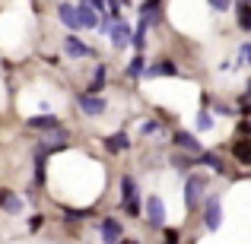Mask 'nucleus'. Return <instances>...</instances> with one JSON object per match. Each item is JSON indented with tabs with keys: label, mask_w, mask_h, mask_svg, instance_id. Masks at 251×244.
Listing matches in <instances>:
<instances>
[{
	"label": "nucleus",
	"mask_w": 251,
	"mask_h": 244,
	"mask_svg": "<svg viewBox=\"0 0 251 244\" xmlns=\"http://www.w3.org/2000/svg\"><path fill=\"white\" fill-rule=\"evenodd\" d=\"M121 200H124V213L127 216L140 213V194H137V181L130 175L121 177Z\"/></svg>",
	"instance_id": "f257e3e1"
},
{
	"label": "nucleus",
	"mask_w": 251,
	"mask_h": 244,
	"mask_svg": "<svg viewBox=\"0 0 251 244\" xmlns=\"http://www.w3.org/2000/svg\"><path fill=\"white\" fill-rule=\"evenodd\" d=\"M147 225L150 228H162L166 225V206L159 197H147Z\"/></svg>",
	"instance_id": "f03ea898"
},
{
	"label": "nucleus",
	"mask_w": 251,
	"mask_h": 244,
	"mask_svg": "<svg viewBox=\"0 0 251 244\" xmlns=\"http://www.w3.org/2000/svg\"><path fill=\"white\" fill-rule=\"evenodd\" d=\"M203 187H207V177H188V184H184V206L188 209H194L197 203H201V194H203Z\"/></svg>",
	"instance_id": "7ed1b4c3"
},
{
	"label": "nucleus",
	"mask_w": 251,
	"mask_h": 244,
	"mask_svg": "<svg viewBox=\"0 0 251 244\" xmlns=\"http://www.w3.org/2000/svg\"><path fill=\"white\" fill-rule=\"evenodd\" d=\"M76 105H80V111H83V114H89V117H99L105 108H108V102H105L102 95H89V92L76 98Z\"/></svg>",
	"instance_id": "20e7f679"
},
{
	"label": "nucleus",
	"mask_w": 251,
	"mask_h": 244,
	"mask_svg": "<svg viewBox=\"0 0 251 244\" xmlns=\"http://www.w3.org/2000/svg\"><path fill=\"white\" fill-rule=\"evenodd\" d=\"M203 219H207V228L210 232H216L223 222V213H220V197H207L203 200Z\"/></svg>",
	"instance_id": "39448f33"
},
{
	"label": "nucleus",
	"mask_w": 251,
	"mask_h": 244,
	"mask_svg": "<svg viewBox=\"0 0 251 244\" xmlns=\"http://www.w3.org/2000/svg\"><path fill=\"white\" fill-rule=\"evenodd\" d=\"M57 16H61V22L67 25L70 32L83 29V25H80V13H76V3H57Z\"/></svg>",
	"instance_id": "423d86ee"
},
{
	"label": "nucleus",
	"mask_w": 251,
	"mask_h": 244,
	"mask_svg": "<svg viewBox=\"0 0 251 244\" xmlns=\"http://www.w3.org/2000/svg\"><path fill=\"white\" fill-rule=\"evenodd\" d=\"M64 54L67 57H92V48L86 42H80L76 35H67L64 38Z\"/></svg>",
	"instance_id": "0eeeda50"
},
{
	"label": "nucleus",
	"mask_w": 251,
	"mask_h": 244,
	"mask_svg": "<svg viewBox=\"0 0 251 244\" xmlns=\"http://www.w3.org/2000/svg\"><path fill=\"white\" fill-rule=\"evenodd\" d=\"M172 143H175V146H181L184 153H197V155L203 153L201 140H197V136H191V133H184V130H175V133H172Z\"/></svg>",
	"instance_id": "6e6552de"
},
{
	"label": "nucleus",
	"mask_w": 251,
	"mask_h": 244,
	"mask_svg": "<svg viewBox=\"0 0 251 244\" xmlns=\"http://www.w3.org/2000/svg\"><path fill=\"white\" fill-rule=\"evenodd\" d=\"M99 232H102V241L105 244H118V241H121V235H124V228H121V222H118V219H105L102 225H99Z\"/></svg>",
	"instance_id": "1a4fd4ad"
},
{
	"label": "nucleus",
	"mask_w": 251,
	"mask_h": 244,
	"mask_svg": "<svg viewBox=\"0 0 251 244\" xmlns=\"http://www.w3.org/2000/svg\"><path fill=\"white\" fill-rule=\"evenodd\" d=\"M0 209L10 213V216H19L23 213V200H19L13 190H0Z\"/></svg>",
	"instance_id": "9d476101"
},
{
	"label": "nucleus",
	"mask_w": 251,
	"mask_h": 244,
	"mask_svg": "<svg viewBox=\"0 0 251 244\" xmlns=\"http://www.w3.org/2000/svg\"><path fill=\"white\" fill-rule=\"evenodd\" d=\"M105 149H108L111 155H118V153H124V149H130V140H127V133H124V130H118V133L105 136Z\"/></svg>",
	"instance_id": "9b49d317"
},
{
	"label": "nucleus",
	"mask_w": 251,
	"mask_h": 244,
	"mask_svg": "<svg viewBox=\"0 0 251 244\" xmlns=\"http://www.w3.org/2000/svg\"><path fill=\"white\" fill-rule=\"evenodd\" d=\"M76 13H80V25L83 29H96L102 19H99V13L92 10V3H76Z\"/></svg>",
	"instance_id": "f8f14e48"
},
{
	"label": "nucleus",
	"mask_w": 251,
	"mask_h": 244,
	"mask_svg": "<svg viewBox=\"0 0 251 244\" xmlns=\"http://www.w3.org/2000/svg\"><path fill=\"white\" fill-rule=\"evenodd\" d=\"M175 73H178V67L172 61H156V64H150V67H147L150 80H156V76H175Z\"/></svg>",
	"instance_id": "ddd939ff"
},
{
	"label": "nucleus",
	"mask_w": 251,
	"mask_h": 244,
	"mask_svg": "<svg viewBox=\"0 0 251 244\" xmlns=\"http://www.w3.org/2000/svg\"><path fill=\"white\" fill-rule=\"evenodd\" d=\"M29 127H32V130H51V133H54V130H61V127H57V117H54V114L29 117Z\"/></svg>",
	"instance_id": "4468645a"
},
{
	"label": "nucleus",
	"mask_w": 251,
	"mask_h": 244,
	"mask_svg": "<svg viewBox=\"0 0 251 244\" xmlns=\"http://www.w3.org/2000/svg\"><path fill=\"white\" fill-rule=\"evenodd\" d=\"M130 38V25L124 22V19H118L115 25H111V42L118 44V48H124V42Z\"/></svg>",
	"instance_id": "2eb2a0df"
},
{
	"label": "nucleus",
	"mask_w": 251,
	"mask_h": 244,
	"mask_svg": "<svg viewBox=\"0 0 251 244\" xmlns=\"http://www.w3.org/2000/svg\"><path fill=\"white\" fill-rule=\"evenodd\" d=\"M105 73H108V70H105L102 64H99V67H96V73H92V80H89V95H99V92L105 89V80H108Z\"/></svg>",
	"instance_id": "dca6fc26"
},
{
	"label": "nucleus",
	"mask_w": 251,
	"mask_h": 244,
	"mask_svg": "<svg viewBox=\"0 0 251 244\" xmlns=\"http://www.w3.org/2000/svg\"><path fill=\"white\" fill-rule=\"evenodd\" d=\"M232 155H235V159H239V162L251 165V140H239V143H235V146H232Z\"/></svg>",
	"instance_id": "f3484780"
},
{
	"label": "nucleus",
	"mask_w": 251,
	"mask_h": 244,
	"mask_svg": "<svg viewBox=\"0 0 251 244\" xmlns=\"http://www.w3.org/2000/svg\"><path fill=\"white\" fill-rule=\"evenodd\" d=\"M127 76H130V80H140V76H147V61H143L140 54H137L134 61L127 64Z\"/></svg>",
	"instance_id": "a211bd4d"
},
{
	"label": "nucleus",
	"mask_w": 251,
	"mask_h": 244,
	"mask_svg": "<svg viewBox=\"0 0 251 244\" xmlns=\"http://www.w3.org/2000/svg\"><path fill=\"white\" fill-rule=\"evenodd\" d=\"M147 29H150V22L140 16V22H137V32H134V51H137V54L143 51V38H147Z\"/></svg>",
	"instance_id": "6ab92c4d"
},
{
	"label": "nucleus",
	"mask_w": 251,
	"mask_h": 244,
	"mask_svg": "<svg viewBox=\"0 0 251 244\" xmlns=\"http://www.w3.org/2000/svg\"><path fill=\"white\" fill-rule=\"evenodd\" d=\"M197 165H210V168H216L223 175V159L216 153H201V155H197Z\"/></svg>",
	"instance_id": "aec40b11"
},
{
	"label": "nucleus",
	"mask_w": 251,
	"mask_h": 244,
	"mask_svg": "<svg viewBox=\"0 0 251 244\" xmlns=\"http://www.w3.org/2000/svg\"><path fill=\"white\" fill-rule=\"evenodd\" d=\"M235 10H239V25L248 32L251 29V3H239Z\"/></svg>",
	"instance_id": "412c9836"
},
{
	"label": "nucleus",
	"mask_w": 251,
	"mask_h": 244,
	"mask_svg": "<svg viewBox=\"0 0 251 244\" xmlns=\"http://www.w3.org/2000/svg\"><path fill=\"white\" fill-rule=\"evenodd\" d=\"M197 127H201V130H210V127H213V121H210L207 111H201V114H197Z\"/></svg>",
	"instance_id": "4be33fe9"
},
{
	"label": "nucleus",
	"mask_w": 251,
	"mask_h": 244,
	"mask_svg": "<svg viewBox=\"0 0 251 244\" xmlns=\"http://www.w3.org/2000/svg\"><path fill=\"white\" fill-rule=\"evenodd\" d=\"M156 130H159V124H156V121H143L140 124V133L143 136H147V133H156Z\"/></svg>",
	"instance_id": "5701e85b"
},
{
	"label": "nucleus",
	"mask_w": 251,
	"mask_h": 244,
	"mask_svg": "<svg viewBox=\"0 0 251 244\" xmlns=\"http://www.w3.org/2000/svg\"><path fill=\"white\" fill-rule=\"evenodd\" d=\"M38 228H42V216H32L29 219V232H38Z\"/></svg>",
	"instance_id": "b1692460"
},
{
	"label": "nucleus",
	"mask_w": 251,
	"mask_h": 244,
	"mask_svg": "<svg viewBox=\"0 0 251 244\" xmlns=\"http://www.w3.org/2000/svg\"><path fill=\"white\" fill-rule=\"evenodd\" d=\"M210 6H213L216 13H226V10H229V3H226V0H213V3H210Z\"/></svg>",
	"instance_id": "393cba45"
},
{
	"label": "nucleus",
	"mask_w": 251,
	"mask_h": 244,
	"mask_svg": "<svg viewBox=\"0 0 251 244\" xmlns=\"http://www.w3.org/2000/svg\"><path fill=\"white\" fill-rule=\"evenodd\" d=\"M242 61L251 64V44H242Z\"/></svg>",
	"instance_id": "a878e982"
},
{
	"label": "nucleus",
	"mask_w": 251,
	"mask_h": 244,
	"mask_svg": "<svg viewBox=\"0 0 251 244\" xmlns=\"http://www.w3.org/2000/svg\"><path fill=\"white\" fill-rule=\"evenodd\" d=\"M166 244H178V232L172 228V232H166Z\"/></svg>",
	"instance_id": "bb28decb"
},
{
	"label": "nucleus",
	"mask_w": 251,
	"mask_h": 244,
	"mask_svg": "<svg viewBox=\"0 0 251 244\" xmlns=\"http://www.w3.org/2000/svg\"><path fill=\"white\" fill-rule=\"evenodd\" d=\"M242 133H251V121H242Z\"/></svg>",
	"instance_id": "cd10ccee"
},
{
	"label": "nucleus",
	"mask_w": 251,
	"mask_h": 244,
	"mask_svg": "<svg viewBox=\"0 0 251 244\" xmlns=\"http://www.w3.org/2000/svg\"><path fill=\"white\" fill-rule=\"evenodd\" d=\"M245 102L251 105V80H248V95H245Z\"/></svg>",
	"instance_id": "c85d7f7f"
},
{
	"label": "nucleus",
	"mask_w": 251,
	"mask_h": 244,
	"mask_svg": "<svg viewBox=\"0 0 251 244\" xmlns=\"http://www.w3.org/2000/svg\"><path fill=\"white\" fill-rule=\"evenodd\" d=\"M121 244H137V241H130V238H124V241H121Z\"/></svg>",
	"instance_id": "c756f323"
}]
</instances>
